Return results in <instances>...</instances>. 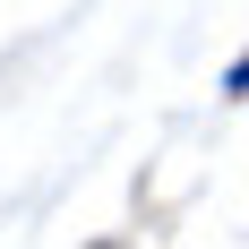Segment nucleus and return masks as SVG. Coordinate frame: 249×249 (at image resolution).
Returning <instances> with one entry per match:
<instances>
[{
    "instance_id": "nucleus-1",
    "label": "nucleus",
    "mask_w": 249,
    "mask_h": 249,
    "mask_svg": "<svg viewBox=\"0 0 249 249\" xmlns=\"http://www.w3.org/2000/svg\"><path fill=\"white\" fill-rule=\"evenodd\" d=\"M224 95H232V103L249 95V52H241V60H232V69H224Z\"/></svg>"
}]
</instances>
